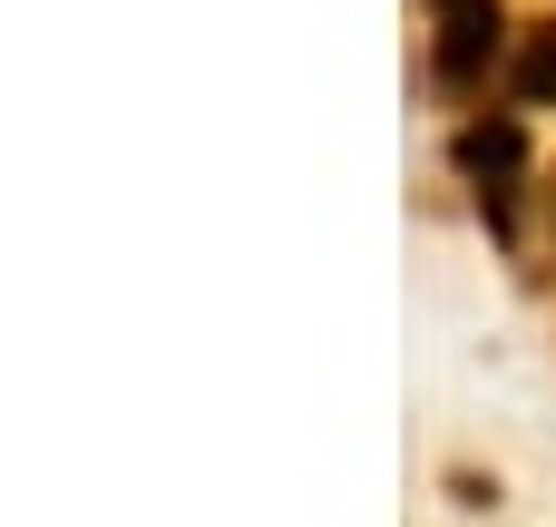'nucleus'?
<instances>
[{"mask_svg": "<svg viewBox=\"0 0 556 527\" xmlns=\"http://www.w3.org/2000/svg\"><path fill=\"white\" fill-rule=\"evenodd\" d=\"M430 20H440V68L479 78L489 49H498V0H430Z\"/></svg>", "mask_w": 556, "mask_h": 527, "instance_id": "obj_1", "label": "nucleus"}, {"mask_svg": "<svg viewBox=\"0 0 556 527\" xmlns=\"http://www.w3.org/2000/svg\"><path fill=\"white\" fill-rule=\"evenodd\" d=\"M459 166L479 176V196H508L518 166H528V137H518L508 117H479V127H459Z\"/></svg>", "mask_w": 556, "mask_h": 527, "instance_id": "obj_2", "label": "nucleus"}, {"mask_svg": "<svg viewBox=\"0 0 556 527\" xmlns=\"http://www.w3.org/2000/svg\"><path fill=\"white\" fill-rule=\"evenodd\" d=\"M518 98H528V108H556V20L518 49Z\"/></svg>", "mask_w": 556, "mask_h": 527, "instance_id": "obj_3", "label": "nucleus"}]
</instances>
